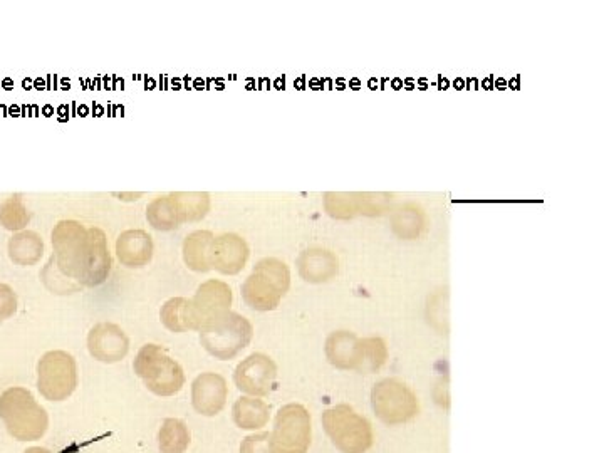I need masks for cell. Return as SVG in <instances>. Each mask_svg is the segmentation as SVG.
Listing matches in <instances>:
<instances>
[{"instance_id": "1", "label": "cell", "mask_w": 604, "mask_h": 453, "mask_svg": "<svg viewBox=\"0 0 604 453\" xmlns=\"http://www.w3.org/2000/svg\"><path fill=\"white\" fill-rule=\"evenodd\" d=\"M0 418L7 432L19 442H34L44 437L49 418L44 408L26 388H9L0 395Z\"/></svg>"}, {"instance_id": "15", "label": "cell", "mask_w": 604, "mask_h": 453, "mask_svg": "<svg viewBox=\"0 0 604 453\" xmlns=\"http://www.w3.org/2000/svg\"><path fill=\"white\" fill-rule=\"evenodd\" d=\"M229 396V386L219 373H202L192 383V403L197 413L215 417L224 410Z\"/></svg>"}, {"instance_id": "2", "label": "cell", "mask_w": 604, "mask_h": 453, "mask_svg": "<svg viewBox=\"0 0 604 453\" xmlns=\"http://www.w3.org/2000/svg\"><path fill=\"white\" fill-rule=\"evenodd\" d=\"M291 287V271L286 262L266 257L257 262L254 271L242 284V299L250 309L269 313L281 304Z\"/></svg>"}, {"instance_id": "29", "label": "cell", "mask_w": 604, "mask_h": 453, "mask_svg": "<svg viewBox=\"0 0 604 453\" xmlns=\"http://www.w3.org/2000/svg\"><path fill=\"white\" fill-rule=\"evenodd\" d=\"M29 220H31V214H29V210L24 204L21 193L11 195L0 204V225L4 229L11 230L16 234V232L26 230Z\"/></svg>"}, {"instance_id": "10", "label": "cell", "mask_w": 604, "mask_h": 453, "mask_svg": "<svg viewBox=\"0 0 604 453\" xmlns=\"http://www.w3.org/2000/svg\"><path fill=\"white\" fill-rule=\"evenodd\" d=\"M390 193L328 192L324 193V210L331 219L349 220L355 217H381L391 209Z\"/></svg>"}, {"instance_id": "31", "label": "cell", "mask_w": 604, "mask_h": 453, "mask_svg": "<svg viewBox=\"0 0 604 453\" xmlns=\"http://www.w3.org/2000/svg\"><path fill=\"white\" fill-rule=\"evenodd\" d=\"M240 453H272L271 433H257L244 438L240 443Z\"/></svg>"}, {"instance_id": "12", "label": "cell", "mask_w": 604, "mask_h": 453, "mask_svg": "<svg viewBox=\"0 0 604 453\" xmlns=\"http://www.w3.org/2000/svg\"><path fill=\"white\" fill-rule=\"evenodd\" d=\"M232 301H234V294L227 282L210 279L200 284L195 296L190 299L198 331L205 328L207 324L214 323L215 319L230 313Z\"/></svg>"}, {"instance_id": "28", "label": "cell", "mask_w": 604, "mask_h": 453, "mask_svg": "<svg viewBox=\"0 0 604 453\" xmlns=\"http://www.w3.org/2000/svg\"><path fill=\"white\" fill-rule=\"evenodd\" d=\"M183 222H198L209 215L212 200L207 192H173Z\"/></svg>"}, {"instance_id": "14", "label": "cell", "mask_w": 604, "mask_h": 453, "mask_svg": "<svg viewBox=\"0 0 604 453\" xmlns=\"http://www.w3.org/2000/svg\"><path fill=\"white\" fill-rule=\"evenodd\" d=\"M88 351L101 363H118L130 351V339L115 323H98L88 334Z\"/></svg>"}, {"instance_id": "8", "label": "cell", "mask_w": 604, "mask_h": 453, "mask_svg": "<svg viewBox=\"0 0 604 453\" xmlns=\"http://www.w3.org/2000/svg\"><path fill=\"white\" fill-rule=\"evenodd\" d=\"M78 386V365L73 355L56 349L47 351L37 363V388L46 400L64 401Z\"/></svg>"}, {"instance_id": "24", "label": "cell", "mask_w": 604, "mask_h": 453, "mask_svg": "<svg viewBox=\"0 0 604 453\" xmlns=\"http://www.w3.org/2000/svg\"><path fill=\"white\" fill-rule=\"evenodd\" d=\"M215 235L210 230H195L183 240V261L193 272H209V249Z\"/></svg>"}, {"instance_id": "22", "label": "cell", "mask_w": 604, "mask_h": 453, "mask_svg": "<svg viewBox=\"0 0 604 453\" xmlns=\"http://www.w3.org/2000/svg\"><path fill=\"white\" fill-rule=\"evenodd\" d=\"M234 422L242 430H259L271 420V407L256 396H240L232 408Z\"/></svg>"}, {"instance_id": "3", "label": "cell", "mask_w": 604, "mask_h": 453, "mask_svg": "<svg viewBox=\"0 0 604 453\" xmlns=\"http://www.w3.org/2000/svg\"><path fill=\"white\" fill-rule=\"evenodd\" d=\"M53 257L51 261L64 276L83 287L88 272L91 239L88 229L78 220H61L53 229Z\"/></svg>"}, {"instance_id": "30", "label": "cell", "mask_w": 604, "mask_h": 453, "mask_svg": "<svg viewBox=\"0 0 604 453\" xmlns=\"http://www.w3.org/2000/svg\"><path fill=\"white\" fill-rule=\"evenodd\" d=\"M42 281L56 294H71V292H76L81 287L64 274H61L58 267L54 266L53 261L47 262L46 269L42 271Z\"/></svg>"}, {"instance_id": "21", "label": "cell", "mask_w": 604, "mask_h": 453, "mask_svg": "<svg viewBox=\"0 0 604 453\" xmlns=\"http://www.w3.org/2000/svg\"><path fill=\"white\" fill-rule=\"evenodd\" d=\"M7 250L17 266H36L44 256V240L34 230H21L9 239Z\"/></svg>"}, {"instance_id": "13", "label": "cell", "mask_w": 604, "mask_h": 453, "mask_svg": "<svg viewBox=\"0 0 604 453\" xmlns=\"http://www.w3.org/2000/svg\"><path fill=\"white\" fill-rule=\"evenodd\" d=\"M250 249L244 237L239 234H222L212 239L209 249L210 269L235 276L244 271L245 264L249 261Z\"/></svg>"}, {"instance_id": "18", "label": "cell", "mask_w": 604, "mask_h": 453, "mask_svg": "<svg viewBox=\"0 0 604 453\" xmlns=\"http://www.w3.org/2000/svg\"><path fill=\"white\" fill-rule=\"evenodd\" d=\"M324 353L334 368L356 371L360 365L361 338L351 331H334L326 339Z\"/></svg>"}, {"instance_id": "4", "label": "cell", "mask_w": 604, "mask_h": 453, "mask_svg": "<svg viewBox=\"0 0 604 453\" xmlns=\"http://www.w3.org/2000/svg\"><path fill=\"white\" fill-rule=\"evenodd\" d=\"M324 432L341 453H366L373 447L375 433L371 423L346 403L323 413Z\"/></svg>"}, {"instance_id": "19", "label": "cell", "mask_w": 604, "mask_h": 453, "mask_svg": "<svg viewBox=\"0 0 604 453\" xmlns=\"http://www.w3.org/2000/svg\"><path fill=\"white\" fill-rule=\"evenodd\" d=\"M88 234L91 239V254H89L88 272L84 277L83 287H98L105 284L110 276L113 262H111L105 230L89 227Z\"/></svg>"}, {"instance_id": "9", "label": "cell", "mask_w": 604, "mask_h": 453, "mask_svg": "<svg viewBox=\"0 0 604 453\" xmlns=\"http://www.w3.org/2000/svg\"><path fill=\"white\" fill-rule=\"evenodd\" d=\"M311 433V413L299 403H289L277 412L274 420L272 453H308Z\"/></svg>"}, {"instance_id": "27", "label": "cell", "mask_w": 604, "mask_h": 453, "mask_svg": "<svg viewBox=\"0 0 604 453\" xmlns=\"http://www.w3.org/2000/svg\"><path fill=\"white\" fill-rule=\"evenodd\" d=\"M388 360V346L385 339L363 338L361 339L360 365L356 368V373L361 375H373L386 365Z\"/></svg>"}, {"instance_id": "33", "label": "cell", "mask_w": 604, "mask_h": 453, "mask_svg": "<svg viewBox=\"0 0 604 453\" xmlns=\"http://www.w3.org/2000/svg\"><path fill=\"white\" fill-rule=\"evenodd\" d=\"M24 453H51V452H49V450H47V448L32 447V448H29V450H26V452H24Z\"/></svg>"}, {"instance_id": "17", "label": "cell", "mask_w": 604, "mask_h": 453, "mask_svg": "<svg viewBox=\"0 0 604 453\" xmlns=\"http://www.w3.org/2000/svg\"><path fill=\"white\" fill-rule=\"evenodd\" d=\"M153 239L143 229L121 232L116 239V257L128 269H141L153 259Z\"/></svg>"}, {"instance_id": "5", "label": "cell", "mask_w": 604, "mask_h": 453, "mask_svg": "<svg viewBox=\"0 0 604 453\" xmlns=\"http://www.w3.org/2000/svg\"><path fill=\"white\" fill-rule=\"evenodd\" d=\"M133 370L146 388L158 396L177 395L185 385L182 366L158 344H145L138 351Z\"/></svg>"}, {"instance_id": "7", "label": "cell", "mask_w": 604, "mask_h": 453, "mask_svg": "<svg viewBox=\"0 0 604 453\" xmlns=\"http://www.w3.org/2000/svg\"><path fill=\"white\" fill-rule=\"evenodd\" d=\"M371 407L376 417L388 427L412 422L420 412L415 391L396 378H386L373 386Z\"/></svg>"}, {"instance_id": "32", "label": "cell", "mask_w": 604, "mask_h": 453, "mask_svg": "<svg viewBox=\"0 0 604 453\" xmlns=\"http://www.w3.org/2000/svg\"><path fill=\"white\" fill-rule=\"evenodd\" d=\"M17 313V294L11 286L0 284V321L12 318Z\"/></svg>"}, {"instance_id": "20", "label": "cell", "mask_w": 604, "mask_h": 453, "mask_svg": "<svg viewBox=\"0 0 604 453\" xmlns=\"http://www.w3.org/2000/svg\"><path fill=\"white\" fill-rule=\"evenodd\" d=\"M425 210L415 202H405L391 214V230L401 240H417L427 230Z\"/></svg>"}, {"instance_id": "23", "label": "cell", "mask_w": 604, "mask_h": 453, "mask_svg": "<svg viewBox=\"0 0 604 453\" xmlns=\"http://www.w3.org/2000/svg\"><path fill=\"white\" fill-rule=\"evenodd\" d=\"M146 220L153 229L160 230V232H172L185 224L180 209H178L177 200L173 198L172 193L160 195L151 200L146 207Z\"/></svg>"}, {"instance_id": "16", "label": "cell", "mask_w": 604, "mask_h": 453, "mask_svg": "<svg viewBox=\"0 0 604 453\" xmlns=\"http://www.w3.org/2000/svg\"><path fill=\"white\" fill-rule=\"evenodd\" d=\"M297 271L302 281L309 284H324L338 276L339 259L331 250L311 247L302 250L301 256L297 257Z\"/></svg>"}, {"instance_id": "6", "label": "cell", "mask_w": 604, "mask_h": 453, "mask_svg": "<svg viewBox=\"0 0 604 453\" xmlns=\"http://www.w3.org/2000/svg\"><path fill=\"white\" fill-rule=\"evenodd\" d=\"M198 333L200 343L209 355L220 361H229L249 346L254 336V326L242 314L230 311Z\"/></svg>"}, {"instance_id": "26", "label": "cell", "mask_w": 604, "mask_h": 453, "mask_svg": "<svg viewBox=\"0 0 604 453\" xmlns=\"http://www.w3.org/2000/svg\"><path fill=\"white\" fill-rule=\"evenodd\" d=\"M190 445V432L182 420L167 418L158 432V447L162 453H185Z\"/></svg>"}, {"instance_id": "11", "label": "cell", "mask_w": 604, "mask_h": 453, "mask_svg": "<svg viewBox=\"0 0 604 453\" xmlns=\"http://www.w3.org/2000/svg\"><path fill=\"white\" fill-rule=\"evenodd\" d=\"M277 380V365L272 358L254 353L240 361L234 371V383L242 393L249 396H267L274 390Z\"/></svg>"}, {"instance_id": "25", "label": "cell", "mask_w": 604, "mask_h": 453, "mask_svg": "<svg viewBox=\"0 0 604 453\" xmlns=\"http://www.w3.org/2000/svg\"><path fill=\"white\" fill-rule=\"evenodd\" d=\"M162 324L172 333H187L198 331L195 316H193L192 302L187 297H173L168 299L160 311Z\"/></svg>"}]
</instances>
